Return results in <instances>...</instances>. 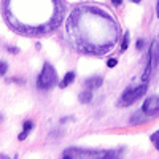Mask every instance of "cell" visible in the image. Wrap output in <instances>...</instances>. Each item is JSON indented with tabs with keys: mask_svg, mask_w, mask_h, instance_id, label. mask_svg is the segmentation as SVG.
I'll list each match as a JSON object with an SVG mask.
<instances>
[{
	"mask_svg": "<svg viewBox=\"0 0 159 159\" xmlns=\"http://www.w3.org/2000/svg\"><path fill=\"white\" fill-rule=\"evenodd\" d=\"M34 129V123L32 121H25L24 123V126H22V132L18 135V140H25L27 139V135H29V132Z\"/></svg>",
	"mask_w": 159,
	"mask_h": 159,
	"instance_id": "ba28073f",
	"label": "cell"
},
{
	"mask_svg": "<svg viewBox=\"0 0 159 159\" xmlns=\"http://www.w3.org/2000/svg\"><path fill=\"white\" fill-rule=\"evenodd\" d=\"M130 2H134V3H140L142 0H130Z\"/></svg>",
	"mask_w": 159,
	"mask_h": 159,
	"instance_id": "ac0fdd59",
	"label": "cell"
},
{
	"mask_svg": "<svg viewBox=\"0 0 159 159\" xmlns=\"http://www.w3.org/2000/svg\"><path fill=\"white\" fill-rule=\"evenodd\" d=\"M7 72H8V64L7 62H0V75L3 76Z\"/></svg>",
	"mask_w": 159,
	"mask_h": 159,
	"instance_id": "4fadbf2b",
	"label": "cell"
},
{
	"mask_svg": "<svg viewBox=\"0 0 159 159\" xmlns=\"http://www.w3.org/2000/svg\"><path fill=\"white\" fill-rule=\"evenodd\" d=\"M91 100H92V91L86 89L83 92H80V102L81 103H89Z\"/></svg>",
	"mask_w": 159,
	"mask_h": 159,
	"instance_id": "30bf717a",
	"label": "cell"
},
{
	"mask_svg": "<svg viewBox=\"0 0 159 159\" xmlns=\"http://www.w3.org/2000/svg\"><path fill=\"white\" fill-rule=\"evenodd\" d=\"M8 52H11V54H18V52H19V48H15V46H8Z\"/></svg>",
	"mask_w": 159,
	"mask_h": 159,
	"instance_id": "9a60e30c",
	"label": "cell"
},
{
	"mask_svg": "<svg viewBox=\"0 0 159 159\" xmlns=\"http://www.w3.org/2000/svg\"><path fill=\"white\" fill-rule=\"evenodd\" d=\"M157 18H159V2H157Z\"/></svg>",
	"mask_w": 159,
	"mask_h": 159,
	"instance_id": "d6986e66",
	"label": "cell"
},
{
	"mask_svg": "<svg viewBox=\"0 0 159 159\" xmlns=\"http://www.w3.org/2000/svg\"><path fill=\"white\" fill-rule=\"evenodd\" d=\"M159 64V42H153L150 46V54H148V64L145 69L143 75H142V83L148 84V80L153 73V69Z\"/></svg>",
	"mask_w": 159,
	"mask_h": 159,
	"instance_id": "277c9868",
	"label": "cell"
},
{
	"mask_svg": "<svg viewBox=\"0 0 159 159\" xmlns=\"http://www.w3.org/2000/svg\"><path fill=\"white\" fill-rule=\"evenodd\" d=\"M151 142H153V145L159 150V130H156L154 134H151Z\"/></svg>",
	"mask_w": 159,
	"mask_h": 159,
	"instance_id": "7c38bea8",
	"label": "cell"
},
{
	"mask_svg": "<svg viewBox=\"0 0 159 159\" xmlns=\"http://www.w3.org/2000/svg\"><path fill=\"white\" fill-rule=\"evenodd\" d=\"M56 83H57V72L49 62H46L43 65L42 72H40L38 78H37V88L40 91H48Z\"/></svg>",
	"mask_w": 159,
	"mask_h": 159,
	"instance_id": "7a4b0ae2",
	"label": "cell"
},
{
	"mask_svg": "<svg viewBox=\"0 0 159 159\" xmlns=\"http://www.w3.org/2000/svg\"><path fill=\"white\" fill-rule=\"evenodd\" d=\"M142 113L145 116H148L150 119L159 116V96H151L145 100L142 107Z\"/></svg>",
	"mask_w": 159,
	"mask_h": 159,
	"instance_id": "5b68a950",
	"label": "cell"
},
{
	"mask_svg": "<svg viewBox=\"0 0 159 159\" xmlns=\"http://www.w3.org/2000/svg\"><path fill=\"white\" fill-rule=\"evenodd\" d=\"M111 2H113V5H121L123 0H111Z\"/></svg>",
	"mask_w": 159,
	"mask_h": 159,
	"instance_id": "e0dca14e",
	"label": "cell"
},
{
	"mask_svg": "<svg viewBox=\"0 0 159 159\" xmlns=\"http://www.w3.org/2000/svg\"><path fill=\"white\" fill-rule=\"evenodd\" d=\"M123 150H110V151H103V150H84V148H69L65 150L62 157L67 159H113L119 157Z\"/></svg>",
	"mask_w": 159,
	"mask_h": 159,
	"instance_id": "6da1fadb",
	"label": "cell"
},
{
	"mask_svg": "<svg viewBox=\"0 0 159 159\" xmlns=\"http://www.w3.org/2000/svg\"><path fill=\"white\" fill-rule=\"evenodd\" d=\"M147 88H148V84H145V83H142V84L137 86V88H127V89L123 92V96L119 97L118 107H129V105H132L134 102H137L139 99H142V97L145 96Z\"/></svg>",
	"mask_w": 159,
	"mask_h": 159,
	"instance_id": "3957f363",
	"label": "cell"
},
{
	"mask_svg": "<svg viewBox=\"0 0 159 159\" xmlns=\"http://www.w3.org/2000/svg\"><path fill=\"white\" fill-rule=\"evenodd\" d=\"M116 64H118V61H116V59H108V62H107V65H108L110 69L116 67Z\"/></svg>",
	"mask_w": 159,
	"mask_h": 159,
	"instance_id": "5bb4252c",
	"label": "cell"
},
{
	"mask_svg": "<svg viewBox=\"0 0 159 159\" xmlns=\"http://www.w3.org/2000/svg\"><path fill=\"white\" fill-rule=\"evenodd\" d=\"M129 46V32L126 30L124 32V37H123V43H121V51H126Z\"/></svg>",
	"mask_w": 159,
	"mask_h": 159,
	"instance_id": "8fae6325",
	"label": "cell"
},
{
	"mask_svg": "<svg viewBox=\"0 0 159 159\" xmlns=\"http://www.w3.org/2000/svg\"><path fill=\"white\" fill-rule=\"evenodd\" d=\"M148 121H150V118L145 116V115L142 113V110L137 111V113H134V115H132V118L129 119L130 124H143V123H148Z\"/></svg>",
	"mask_w": 159,
	"mask_h": 159,
	"instance_id": "52a82bcc",
	"label": "cell"
},
{
	"mask_svg": "<svg viewBox=\"0 0 159 159\" xmlns=\"http://www.w3.org/2000/svg\"><path fill=\"white\" fill-rule=\"evenodd\" d=\"M75 81V73L73 72H69V73H65V76H64V80L61 81V88H67V86H70L72 83Z\"/></svg>",
	"mask_w": 159,
	"mask_h": 159,
	"instance_id": "9c48e42d",
	"label": "cell"
},
{
	"mask_svg": "<svg viewBox=\"0 0 159 159\" xmlns=\"http://www.w3.org/2000/svg\"><path fill=\"white\" fill-rule=\"evenodd\" d=\"M143 45H145L143 40H139V42H137V49H142V48H143Z\"/></svg>",
	"mask_w": 159,
	"mask_h": 159,
	"instance_id": "2e32d148",
	"label": "cell"
},
{
	"mask_svg": "<svg viewBox=\"0 0 159 159\" xmlns=\"http://www.w3.org/2000/svg\"><path fill=\"white\" fill-rule=\"evenodd\" d=\"M102 84H103L102 76H92V78H88L86 81H84V88H86V89H89V91L99 89Z\"/></svg>",
	"mask_w": 159,
	"mask_h": 159,
	"instance_id": "8992f818",
	"label": "cell"
}]
</instances>
